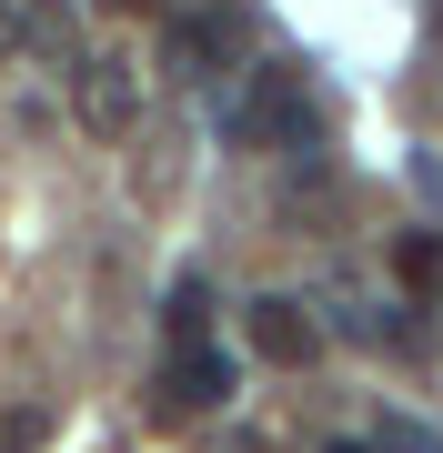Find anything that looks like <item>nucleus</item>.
<instances>
[{"mask_svg":"<svg viewBox=\"0 0 443 453\" xmlns=\"http://www.w3.org/2000/svg\"><path fill=\"white\" fill-rule=\"evenodd\" d=\"M232 383H242V363H232L222 342H172V363H162V413H222Z\"/></svg>","mask_w":443,"mask_h":453,"instance_id":"obj_1","label":"nucleus"},{"mask_svg":"<svg viewBox=\"0 0 443 453\" xmlns=\"http://www.w3.org/2000/svg\"><path fill=\"white\" fill-rule=\"evenodd\" d=\"M242 333H252V353H263V363H282V372H302L312 353H323V323H312L293 292H263V303L242 312Z\"/></svg>","mask_w":443,"mask_h":453,"instance_id":"obj_2","label":"nucleus"},{"mask_svg":"<svg viewBox=\"0 0 443 453\" xmlns=\"http://www.w3.org/2000/svg\"><path fill=\"white\" fill-rule=\"evenodd\" d=\"M71 111H81V131H101V142H111V131H132V111H141V71L111 61V50H101V61H81Z\"/></svg>","mask_w":443,"mask_h":453,"instance_id":"obj_3","label":"nucleus"},{"mask_svg":"<svg viewBox=\"0 0 443 453\" xmlns=\"http://www.w3.org/2000/svg\"><path fill=\"white\" fill-rule=\"evenodd\" d=\"M222 61H232V20L222 11L172 20V71H181V81H222Z\"/></svg>","mask_w":443,"mask_h":453,"instance_id":"obj_4","label":"nucleus"},{"mask_svg":"<svg viewBox=\"0 0 443 453\" xmlns=\"http://www.w3.org/2000/svg\"><path fill=\"white\" fill-rule=\"evenodd\" d=\"M162 333L172 342H212V282H202V273H181L162 292Z\"/></svg>","mask_w":443,"mask_h":453,"instance_id":"obj_5","label":"nucleus"},{"mask_svg":"<svg viewBox=\"0 0 443 453\" xmlns=\"http://www.w3.org/2000/svg\"><path fill=\"white\" fill-rule=\"evenodd\" d=\"M393 273H403L413 292H433V282H443V252L424 242V232H403V242H393Z\"/></svg>","mask_w":443,"mask_h":453,"instance_id":"obj_6","label":"nucleus"},{"mask_svg":"<svg viewBox=\"0 0 443 453\" xmlns=\"http://www.w3.org/2000/svg\"><path fill=\"white\" fill-rule=\"evenodd\" d=\"M373 453H443V434H424V423H403V413H383Z\"/></svg>","mask_w":443,"mask_h":453,"instance_id":"obj_7","label":"nucleus"},{"mask_svg":"<svg viewBox=\"0 0 443 453\" xmlns=\"http://www.w3.org/2000/svg\"><path fill=\"white\" fill-rule=\"evenodd\" d=\"M41 434H50V413H11V423H0V443H11V453H41Z\"/></svg>","mask_w":443,"mask_h":453,"instance_id":"obj_8","label":"nucleus"},{"mask_svg":"<svg viewBox=\"0 0 443 453\" xmlns=\"http://www.w3.org/2000/svg\"><path fill=\"white\" fill-rule=\"evenodd\" d=\"M20 31H31V0H0V61L20 50Z\"/></svg>","mask_w":443,"mask_h":453,"instance_id":"obj_9","label":"nucleus"},{"mask_svg":"<svg viewBox=\"0 0 443 453\" xmlns=\"http://www.w3.org/2000/svg\"><path fill=\"white\" fill-rule=\"evenodd\" d=\"M111 11H162V0H111Z\"/></svg>","mask_w":443,"mask_h":453,"instance_id":"obj_10","label":"nucleus"},{"mask_svg":"<svg viewBox=\"0 0 443 453\" xmlns=\"http://www.w3.org/2000/svg\"><path fill=\"white\" fill-rule=\"evenodd\" d=\"M323 453H373V443H323Z\"/></svg>","mask_w":443,"mask_h":453,"instance_id":"obj_11","label":"nucleus"}]
</instances>
